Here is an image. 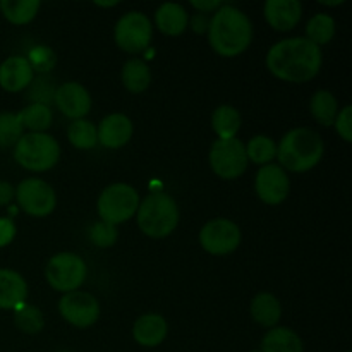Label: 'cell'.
<instances>
[{"mask_svg":"<svg viewBox=\"0 0 352 352\" xmlns=\"http://www.w3.org/2000/svg\"><path fill=\"white\" fill-rule=\"evenodd\" d=\"M58 313L76 329H88L100 318V302L85 291L67 292L58 301Z\"/></svg>","mask_w":352,"mask_h":352,"instance_id":"12","label":"cell"},{"mask_svg":"<svg viewBox=\"0 0 352 352\" xmlns=\"http://www.w3.org/2000/svg\"><path fill=\"white\" fill-rule=\"evenodd\" d=\"M347 352H351V351H347Z\"/></svg>","mask_w":352,"mask_h":352,"instance_id":"44","label":"cell"},{"mask_svg":"<svg viewBox=\"0 0 352 352\" xmlns=\"http://www.w3.org/2000/svg\"><path fill=\"white\" fill-rule=\"evenodd\" d=\"M199 244L206 253L215 256L234 253L241 244L239 226L229 219L208 220L199 232Z\"/></svg>","mask_w":352,"mask_h":352,"instance_id":"11","label":"cell"},{"mask_svg":"<svg viewBox=\"0 0 352 352\" xmlns=\"http://www.w3.org/2000/svg\"><path fill=\"white\" fill-rule=\"evenodd\" d=\"M208 162L215 175L223 181L239 179L248 168V157L244 143L237 138L232 140H217L208 153Z\"/></svg>","mask_w":352,"mask_h":352,"instance_id":"8","label":"cell"},{"mask_svg":"<svg viewBox=\"0 0 352 352\" xmlns=\"http://www.w3.org/2000/svg\"><path fill=\"white\" fill-rule=\"evenodd\" d=\"M58 352H71V351H58Z\"/></svg>","mask_w":352,"mask_h":352,"instance_id":"42","label":"cell"},{"mask_svg":"<svg viewBox=\"0 0 352 352\" xmlns=\"http://www.w3.org/2000/svg\"><path fill=\"white\" fill-rule=\"evenodd\" d=\"M23 127L30 129V133H45L52 126V110L48 105L41 103H30L24 110L17 113Z\"/></svg>","mask_w":352,"mask_h":352,"instance_id":"28","label":"cell"},{"mask_svg":"<svg viewBox=\"0 0 352 352\" xmlns=\"http://www.w3.org/2000/svg\"><path fill=\"white\" fill-rule=\"evenodd\" d=\"M153 38V26L146 14L140 10L126 12L116 24L113 40L120 50L127 54H141L146 50Z\"/></svg>","mask_w":352,"mask_h":352,"instance_id":"9","label":"cell"},{"mask_svg":"<svg viewBox=\"0 0 352 352\" xmlns=\"http://www.w3.org/2000/svg\"><path fill=\"white\" fill-rule=\"evenodd\" d=\"M98 143L109 150H119L126 146L134 133L133 120L124 113H110L96 127Z\"/></svg>","mask_w":352,"mask_h":352,"instance_id":"15","label":"cell"},{"mask_svg":"<svg viewBox=\"0 0 352 352\" xmlns=\"http://www.w3.org/2000/svg\"><path fill=\"white\" fill-rule=\"evenodd\" d=\"M17 206L31 217L50 215L57 205L54 188L43 179H24L16 188Z\"/></svg>","mask_w":352,"mask_h":352,"instance_id":"10","label":"cell"},{"mask_svg":"<svg viewBox=\"0 0 352 352\" xmlns=\"http://www.w3.org/2000/svg\"><path fill=\"white\" fill-rule=\"evenodd\" d=\"M251 316L258 325L265 329H275L282 316L280 301L270 292H260L251 301Z\"/></svg>","mask_w":352,"mask_h":352,"instance_id":"21","label":"cell"},{"mask_svg":"<svg viewBox=\"0 0 352 352\" xmlns=\"http://www.w3.org/2000/svg\"><path fill=\"white\" fill-rule=\"evenodd\" d=\"M320 3H323V6H332V7H336V6H340V3H344V0H339V2H320Z\"/></svg>","mask_w":352,"mask_h":352,"instance_id":"41","label":"cell"},{"mask_svg":"<svg viewBox=\"0 0 352 352\" xmlns=\"http://www.w3.org/2000/svg\"><path fill=\"white\" fill-rule=\"evenodd\" d=\"M261 352H302V340L287 327L270 329L261 339Z\"/></svg>","mask_w":352,"mask_h":352,"instance_id":"22","label":"cell"},{"mask_svg":"<svg viewBox=\"0 0 352 352\" xmlns=\"http://www.w3.org/2000/svg\"><path fill=\"white\" fill-rule=\"evenodd\" d=\"M155 24L160 33L167 36H179L188 30L189 16L188 10L175 2H165L155 12Z\"/></svg>","mask_w":352,"mask_h":352,"instance_id":"20","label":"cell"},{"mask_svg":"<svg viewBox=\"0 0 352 352\" xmlns=\"http://www.w3.org/2000/svg\"><path fill=\"white\" fill-rule=\"evenodd\" d=\"M244 148H246L248 162H253L261 167L272 164V160L277 157V144L272 138L265 136V134L251 138L250 143L244 144Z\"/></svg>","mask_w":352,"mask_h":352,"instance_id":"30","label":"cell"},{"mask_svg":"<svg viewBox=\"0 0 352 352\" xmlns=\"http://www.w3.org/2000/svg\"><path fill=\"white\" fill-rule=\"evenodd\" d=\"M40 6V0H2L0 10L10 24L23 26L36 17Z\"/></svg>","mask_w":352,"mask_h":352,"instance_id":"26","label":"cell"},{"mask_svg":"<svg viewBox=\"0 0 352 352\" xmlns=\"http://www.w3.org/2000/svg\"><path fill=\"white\" fill-rule=\"evenodd\" d=\"M136 220L144 236L151 239H164L179 226V206L167 192L153 191L140 201Z\"/></svg>","mask_w":352,"mask_h":352,"instance_id":"4","label":"cell"},{"mask_svg":"<svg viewBox=\"0 0 352 352\" xmlns=\"http://www.w3.org/2000/svg\"><path fill=\"white\" fill-rule=\"evenodd\" d=\"M322 48L305 36L285 38L268 50L265 64L272 76L284 82L311 81L322 69Z\"/></svg>","mask_w":352,"mask_h":352,"instance_id":"1","label":"cell"},{"mask_svg":"<svg viewBox=\"0 0 352 352\" xmlns=\"http://www.w3.org/2000/svg\"><path fill=\"white\" fill-rule=\"evenodd\" d=\"M309 112H311L313 119L323 127H330L336 122V117L339 113V102L333 96L332 91L329 89H318L315 95L311 96L309 102Z\"/></svg>","mask_w":352,"mask_h":352,"instance_id":"24","label":"cell"},{"mask_svg":"<svg viewBox=\"0 0 352 352\" xmlns=\"http://www.w3.org/2000/svg\"><path fill=\"white\" fill-rule=\"evenodd\" d=\"M88 267L85 260L76 253H58L50 258L45 268V278L52 289L67 294L78 291L86 280Z\"/></svg>","mask_w":352,"mask_h":352,"instance_id":"7","label":"cell"},{"mask_svg":"<svg viewBox=\"0 0 352 352\" xmlns=\"http://www.w3.org/2000/svg\"><path fill=\"white\" fill-rule=\"evenodd\" d=\"M117 3L119 2H96V6H100V7H113V6H117Z\"/></svg>","mask_w":352,"mask_h":352,"instance_id":"40","label":"cell"},{"mask_svg":"<svg viewBox=\"0 0 352 352\" xmlns=\"http://www.w3.org/2000/svg\"><path fill=\"white\" fill-rule=\"evenodd\" d=\"M54 103L69 119H85L91 110V95L82 85L69 81L55 88Z\"/></svg>","mask_w":352,"mask_h":352,"instance_id":"14","label":"cell"},{"mask_svg":"<svg viewBox=\"0 0 352 352\" xmlns=\"http://www.w3.org/2000/svg\"><path fill=\"white\" fill-rule=\"evenodd\" d=\"M222 6L223 2H220V0H201V2L199 0H192L191 2V7H195L199 14L217 12Z\"/></svg>","mask_w":352,"mask_h":352,"instance_id":"37","label":"cell"},{"mask_svg":"<svg viewBox=\"0 0 352 352\" xmlns=\"http://www.w3.org/2000/svg\"><path fill=\"white\" fill-rule=\"evenodd\" d=\"M28 284L16 270L0 268V309H14L26 302Z\"/></svg>","mask_w":352,"mask_h":352,"instance_id":"19","label":"cell"},{"mask_svg":"<svg viewBox=\"0 0 352 352\" xmlns=\"http://www.w3.org/2000/svg\"><path fill=\"white\" fill-rule=\"evenodd\" d=\"M67 140L78 150H91L98 144V133L91 120H72L67 127Z\"/></svg>","mask_w":352,"mask_h":352,"instance_id":"27","label":"cell"},{"mask_svg":"<svg viewBox=\"0 0 352 352\" xmlns=\"http://www.w3.org/2000/svg\"><path fill=\"white\" fill-rule=\"evenodd\" d=\"M34 72L23 55H12L0 64V88L9 93H19L33 82Z\"/></svg>","mask_w":352,"mask_h":352,"instance_id":"17","label":"cell"},{"mask_svg":"<svg viewBox=\"0 0 352 352\" xmlns=\"http://www.w3.org/2000/svg\"><path fill=\"white\" fill-rule=\"evenodd\" d=\"M241 113L236 107L232 105H220L217 107L212 116V127L219 140H232L237 136L241 129Z\"/></svg>","mask_w":352,"mask_h":352,"instance_id":"25","label":"cell"},{"mask_svg":"<svg viewBox=\"0 0 352 352\" xmlns=\"http://www.w3.org/2000/svg\"><path fill=\"white\" fill-rule=\"evenodd\" d=\"M263 16L275 31H291L301 21L302 6L299 0H267Z\"/></svg>","mask_w":352,"mask_h":352,"instance_id":"16","label":"cell"},{"mask_svg":"<svg viewBox=\"0 0 352 352\" xmlns=\"http://www.w3.org/2000/svg\"><path fill=\"white\" fill-rule=\"evenodd\" d=\"M254 189L258 198L267 205H280L287 199L291 191V181L289 175L280 165L268 164L260 167L256 179H254Z\"/></svg>","mask_w":352,"mask_h":352,"instance_id":"13","label":"cell"},{"mask_svg":"<svg viewBox=\"0 0 352 352\" xmlns=\"http://www.w3.org/2000/svg\"><path fill=\"white\" fill-rule=\"evenodd\" d=\"M337 134L342 138L346 143H352V107L346 105L342 110H339L333 122Z\"/></svg>","mask_w":352,"mask_h":352,"instance_id":"35","label":"cell"},{"mask_svg":"<svg viewBox=\"0 0 352 352\" xmlns=\"http://www.w3.org/2000/svg\"><path fill=\"white\" fill-rule=\"evenodd\" d=\"M16 226L10 219H6V217H0V248L9 246L10 243L16 237Z\"/></svg>","mask_w":352,"mask_h":352,"instance_id":"36","label":"cell"},{"mask_svg":"<svg viewBox=\"0 0 352 352\" xmlns=\"http://www.w3.org/2000/svg\"><path fill=\"white\" fill-rule=\"evenodd\" d=\"M14 198H16V189H14V186L7 181H0V206L9 205Z\"/></svg>","mask_w":352,"mask_h":352,"instance_id":"39","label":"cell"},{"mask_svg":"<svg viewBox=\"0 0 352 352\" xmlns=\"http://www.w3.org/2000/svg\"><path fill=\"white\" fill-rule=\"evenodd\" d=\"M14 323H16L17 329L24 333H40L45 327V318L43 313L36 308V306L31 305H23L16 309V315H14Z\"/></svg>","mask_w":352,"mask_h":352,"instance_id":"31","label":"cell"},{"mask_svg":"<svg viewBox=\"0 0 352 352\" xmlns=\"http://www.w3.org/2000/svg\"><path fill=\"white\" fill-rule=\"evenodd\" d=\"M189 24H191L192 31L195 33H206L210 26V16L208 14H195L192 17H189Z\"/></svg>","mask_w":352,"mask_h":352,"instance_id":"38","label":"cell"},{"mask_svg":"<svg viewBox=\"0 0 352 352\" xmlns=\"http://www.w3.org/2000/svg\"><path fill=\"white\" fill-rule=\"evenodd\" d=\"M140 206V195L129 184H110L102 191L96 201V210L102 222L119 226L133 219Z\"/></svg>","mask_w":352,"mask_h":352,"instance_id":"6","label":"cell"},{"mask_svg":"<svg viewBox=\"0 0 352 352\" xmlns=\"http://www.w3.org/2000/svg\"><path fill=\"white\" fill-rule=\"evenodd\" d=\"M251 352H261V351H251Z\"/></svg>","mask_w":352,"mask_h":352,"instance_id":"43","label":"cell"},{"mask_svg":"<svg viewBox=\"0 0 352 352\" xmlns=\"http://www.w3.org/2000/svg\"><path fill=\"white\" fill-rule=\"evenodd\" d=\"M325 155V143L316 131L309 127L291 129L277 146L278 165L284 170L302 174L322 162Z\"/></svg>","mask_w":352,"mask_h":352,"instance_id":"3","label":"cell"},{"mask_svg":"<svg viewBox=\"0 0 352 352\" xmlns=\"http://www.w3.org/2000/svg\"><path fill=\"white\" fill-rule=\"evenodd\" d=\"M168 332L167 322L158 313H146L133 325V339L143 347H157L165 340Z\"/></svg>","mask_w":352,"mask_h":352,"instance_id":"18","label":"cell"},{"mask_svg":"<svg viewBox=\"0 0 352 352\" xmlns=\"http://www.w3.org/2000/svg\"><path fill=\"white\" fill-rule=\"evenodd\" d=\"M208 43L217 55L226 58L239 57L253 41V23L246 12L236 6L223 3L208 26Z\"/></svg>","mask_w":352,"mask_h":352,"instance_id":"2","label":"cell"},{"mask_svg":"<svg viewBox=\"0 0 352 352\" xmlns=\"http://www.w3.org/2000/svg\"><path fill=\"white\" fill-rule=\"evenodd\" d=\"M120 79H122V85L126 86V89L129 93H134V95L143 93L146 91L151 82L150 67L141 58H129L124 64L122 72H120Z\"/></svg>","mask_w":352,"mask_h":352,"instance_id":"23","label":"cell"},{"mask_svg":"<svg viewBox=\"0 0 352 352\" xmlns=\"http://www.w3.org/2000/svg\"><path fill=\"white\" fill-rule=\"evenodd\" d=\"M23 129L24 127L17 113H0V148L16 146L17 141L23 136Z\"/></svg>","mask_w":352,"mask_h":352,"instance_id":"32","label":"cell"},{"mask_svg":"<svg viewBox=\"0 0 352 352\" xmlns=\"http://www.w3.org/2000/svg\"><path fill=\"white\" fill-rule=\"evenodd\" d=\"M28 62H30L33 72H40V74H47L57 64V55H55L54 48L47 47V45H36L28 54Z\"/></svg>","mask_w":352,"mask_h":352,"instance_id":"33","label":"cell"},{"mask_svg":"<svg viewBox=\"0 0 352 352\" xmlns=\"http://www.w3.org/2000/svg\"><path fill=\"white\" fill-rule=\"evenodd\" d=\"M88 236H89V241H91L96 248H102V250H105V248H112L113 244L117 243V239H119L117 227L112 226V223L102 222V220L93 223Z\"/></svg>","mask_w":352,"mask_h":352,"instance_id":"34","label":"cell"},{"mask_svg":"<svg viewBox=\"0 0 352 352\" xmlns=\"http://www.w3.org/2000/svg\"><path fill=\"white\" fill-rule=\"evenodd\" d=\"M60 144L47 133H28L14 146V160L31 172H47L57 165Z\"/></svg>","mask_w":352,"mask_h":352,"instance_id":"5","label":"cell"},{"mask_svg":"<svg viewBox=\"0 0 352 352\" xmlns=\"http://www.w3.org/2000/svg\"><path fill=\"white\" fill-rule=\"evenodd\" d=\"M336 36V21L329 14L318 12L308 21L306 24V36L309 41L322 47V45L330 43Z\"/></svg>","mask_w":352,"mask_h":352,"instance_id":"29","label":"cell"}]
</instances>
